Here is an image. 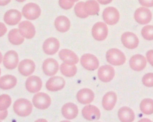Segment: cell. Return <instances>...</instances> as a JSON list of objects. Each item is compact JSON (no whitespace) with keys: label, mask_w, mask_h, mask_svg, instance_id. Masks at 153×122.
<instances>
[{"label":"cell","mask_w":153,"mask_h":122,"mask_svg":"<svg viewBox=\"0 0 153 122\" xmlns=\"http://www.w3.org/2000/svg\"><path fill=\"white\" fill-rule=\"evenodd\" d=\"M32 104L29 100L20 98L16 100L13 106L14 112L21 117L28 116L32 112Z\"/></svg>","instance_id":"6da1fadb"},{"label":"cell","mask_w":153,"mask_h":122,"mask_svg":"<svg viewBox=\"0 0 153 122\" xmlns=\"http://www.w3.org/2000/svg\"><path fill=\"white\" fill-rule=\"evenodd\" d=\"M106 59L109 63L115 66L123 65L126 61L124 54L116 48L110 49L106 54Z\"/></svg>","instance_id":"7a4b0ae2"},{"label":"cell","mask_w":153,"mask_h":122,"mask_svg":"<svg viewBox=\"0 0 153 122\" xmlns=\"http://www.w3.org/2000/svg\"><path fill=\"white\" fill-rule=\"evenodd\" d=\"M41 9L38 5L33 3L27 4L23 7L22 13L28 20H33L38 18L41 14Z\"/></svg>","instance_id":"3957f363"},{"label":"cell","mask_w":153,"mask_h":122,"mask_svg":"<svg viewBox=\"0 0 153 122\" xmlns=\"http://www.w3.org/2000/svg\"><path fill=\"white\" fill-rule=\"evenodd\" d=\"M34 106L40 110L48 109L51 104V99L48 95L39 93L34 95L32 100Z\"/></svg>","instance_id":"277c9868"},{"label":"cell","mask_w":153,"mask_h":122,"mask_svg":"<svg viewBox=\"0 0 153 122\" xmlns=\"http://www.w3.org/2000/svg\"><path fill=\"white\" fill-rule=\"evenodd\" d=\"M81 63L87 70L94 71L99 66V61L96 56L91 54L83 55L81 58Z\"/></svg>","instance_id":"5b68a950"},{"label":"cell","mask_w":153,"mask_h":122,"mask_svg":"<svg viewBox=\"0 0 153 122\" xmlns=\"http://www.w3.org/2000/svg\"><path fill=\"white\" fill-rule=\"evenodd\" d=\"M92 33L94 39L98 41H102L108 36V27L103 22H97L93 27Z\"/></svg>","instance_id":"8992f818"},{"label":"cell","mask_w":153,"mask_h":122,"mask_svg":"<svg viewBox=\"0 0 153 122\" xmlns=\"http://www.w3.org/2000/svg\"><path fill=\"white\" fill-rule=\"evenodd\" d=\"M102 17L104 21L107 24L114 25L117 23L119 20V13L117 9L114 7H108L103 11Z\"/></svg>","instance_id":"52a82bcc"},{"label":"cell","mask_w":153,"mask_h":122,"mask_svg":"<svg viewBox=\"0 0 153 122\" xmlns=\"http://www.w3.org/2000/svg\"><path fill=\"white\" fill-rule=\"evenodd\" d=\"M134 18L138 23L145 25L149 23L152 20V12L147 8L140 7L137 9L135 12Z\"/></svg>","instance_id":"ba28073f"},{"label":"cell","mask_w":153,"mask_h":122,"mask_svg":"<svg viewBox=\"0 0 153 122\" xmlns=\"http://www.w3.org/2000/svg\"><path fill=\"white\" fill-rule=\"evenodd\" d=\"M19 56L15 51H10L4 55L3 59V64L8 70H13L18 66L19 63Z\"/></svg>","instance_id":"9c48e42d"},{"label":"cell","mask_w":153,"mask_h":122,"mask_svg":"<svg viewBox=\"0 0 153 122\" xmlns=\"http://www.w3.org/2000/svg\"><path fill=\"white\" fill-rule=\"evenodd\" d=\"M98 75L100 80L102 82H110L115 76V70L110 65H103L99 69Z\"/></svg>","instance_id":"30bf717a"},{"label":"cell","mask_w":153,"mask_h":122,"mask_svg":"<svg viewBox=\"0 0 153 122\" xmlns=\"http://www.w3.org/2000/svg\"><path fill=\"white\" fill-rule=\"evenodd\" d=\"M83 117L89 121H97L100 117V112L99 108L93 105L86 106L82 110Z\"/></svg>","instance_id":"8fae6325"},{"label":"cell","mask_w":153,"mask_h":122,"mask_svg":"<svg viewBox=\"0 0 153 122\" xmlns=\"http://www.w3.org/2000/svg\"><path fill=\"white\" fill-rule=\"evenodd\" d=\"M19 27L21 35L28 39H31L36 34L35 27L30 21H22L19 24Z\"/></svg>","instance_id":"7c38bea8"},{"label":"cell","mask_w":153,"mask_h":122,"mask_svg":"<svg viewBox=\"0 0 153 122\" xmlns=\"http://www.w3.org/2000/svg\"><path fill=\"white\" fill-rule=\"evenodd\" d=\"M65 81L63 78L61 77H53L50 78L46 84L47 89L50 91H59L64 88Z\"/></svg>","instance_id":"4fadbf2b"},{"label":"cell","mask_w":153,"mask_h":122,"mask_svg":"<svg viewBox=\"0 0 153 122\" xmlns=\"http://www.w3.org/2000/svg\"><path fill=\"white\" fill-rule=\"evenodd\" d=\"M121 40L123 45L127 48L130 49L136 48L139 44L137 37L132 32H127L123 34Z\"/></svg>","instance_id":"5bb4252c"},{"label":"cell","mask_w":153,"mask_h":122,"mask_svg":"<svg viewBox=\"0 0 153 122\" xmlns=\"http://www.w3.org/2000/svg\"><path fill=\"white\" fill-rule=\"evenodd\" d=\"M44 73L48 76L55 75L59 70V64L54 59L48 58L45 60L43 64Z\"/></svg>","instance_id":"9a60e30c"},{"label":"cell","mask_w":153,"mask_h":122,"mask_svg":"<svg viewBox=\"0 0 153 122\" xmlns=\"http://www.w3.org/2000/svg\"><path fill=\"white\" fill-rule=\"evenodd\" d=\"M60 47L59 41L55 38H48L44 42L43 50L46 54L52 55L57 52Z\"/></svg>","instance_id":"2e32d148"},{"label":"cell","mask_w":153,"mask_h":122,"mask_svg":"<svg viewBox=\"0 0 153 122\" xmlns=\"http://www.w3.org/2000/svg\"><path fill=\"white\" fill-rule=\"evenodd\" d=\"M42 87V80L39 77L32 76L27 79L26 87L29 92L32 93H37L40 91Z\"/></svg>","instance_id":"e0dca14e"},{"label":"cell","mask_w":153,"mask_h":122,"mask_svg":"<svg viewBox=\"0 0 153 122\" xmlns=\"http://www.w3.org/2000/svg\"><path fill=\"white\" fill-rule=\"evenodd\" d=\"M59 57L65 63L73 65L78 62L79 58L75 53L68 49H63L59 53Z\"/></svg>","instance_id":"ac0fdd59"},{"label":"cell","mask_w":153,"mask_h":122,"mask_svg":"<svg viewBox=\"0 0 153 122\" xmlns=\"http://www.w3.org/2000/svg\"><path fill=\"white\" fill-rule=\"evenodd\" d=\"M35 68L36 65L33 61L29 59H26L20 62L19 71L22 75L27 77L34 72Z\"/></svg>","instance_id":"d6986e66"},{"label":"cell","mask_w":153,"mask_h":122,"mask_svg":"<svg viewBox=\"0 0 153 122\" xmlns=\"http://www.w3.org/2000/svg\"><path fill=\"white\" fill-rule=\"evenodd\" d=\"M129 64L132 70L136 71H140L145 68L146 60L145 57L141 55H136L131 57Z\"/></svg>","instance_id":"ffe728a7"},{"label":"cell","mask_w":153,"mask_h":122,"mask_svg":"<svg viewBox=\"0 0 153 122\" xmlns=\"http://www.w3.org/2000/svg\"><path fill=\"white\" fill-rule=\"evenodd\" d=\"M94 98V94L91 89L85 88L81 89L76 94L77 101L82 104L91 103Z\"/></svg>","instance_id":"44dd1931"},{"label":"cell","mask_w":153,"mask_h":122,"mask_svg":"<svg viewBox=\"0 0 153 122\" xmlns=\"http://www.w3.org/2000/svg\"><path fill=\"white\" fill-rule=\"evenodd\" d=\"M22 18V14L18 10H10L4 14V22L9 25L13 26L18 24Z\"/></svg>","instance_id":"7402d4cb"},{"label":"cell","mask_w":153,"mask_h":122,"mask_svg":"<svg viewBox=\"0 0 153 122\" xmlns=\"http://www.w3.org/2000/svg\"><path fill=\"white\" fill-rule=\"evenodd\" d=\"M62 112L65 118L68 120H73L78 115V107L73 103H67L63 106Z\"/></svg>","instance_id":"603a6c76"},{"label":"cell","mask_w":153,"mask_h":122,"mask_svg":"<svg viewBox=\"0 0 153 122\" xmlns=\"http://www.w3.org/2000/svg\"><path fill=\"white\" fill-rule=\"evenodd\" d=\"M117 101V95L115 92L110 91L107 93L102 98V106L107 111L112 110Z\"/></svg>","instance_id":"cb8c5ba5"},{"label":"cell","mask_w":153,"mask_h":122,"mask_svg":"<svg viewBox=\"0 0 153 122\" xmlns=\"http://www.w3.org/2000/svg\"><path fill=\"white\" fill-rule=\"evenodd\" d=\"M118 115L121 122H133L135 119V115L133 110L126 106L120 109Z\"/></svg>","instance_id":"d4e9b609"},{"label":"cell","mask_w":153,"mask_h":122,"mask_svg":"<svg viewBox=\"0 0 153 122\" xmlns=\"http://www.w3.org/2000/svg\"><path fill=\"white\" fill-rule=\"evenodd\" d=\"M55 26L58 31L64 33L70 29L71 22L67 17L60 16L56 19Z\"/></svg>","instance_id":"484cf974"},{"label":"cell","mask_w":153,"mask_h":122,"mask_svg":"<svg viewBox=\"0 0 153 122\" xmlns=\"http://www.w3.org/2000/svg\"><path fill=\"white\" fill-rule=\"evenodd\" d=\"M17 82V79L14 76L5 75L0 78V88L2 89H11L16 86Z\"/></svg>","instance_id":"4316f807"},{"label":"cell","mask_w":153,"mask_h":122,"mask_svg":"<svg viewBox=\"0 0 153 122\" xmlns=\"http://www.w3.org/2000/svg\"><path fill=\"white\" fill-rule=\"evenodd\" d=\"M8 38L10 42L15 45L21 44L24 41V38L20 33L19 30L13 29L9 32Z\"/></svg>","instance_id":"83f0119b"},{"label":"cell","mask_w":153,"mask_h":122,"mask_svg":"<svg viewBox=\"0 0 153 122\" xmlns=\"http://www.w3.org/2000/svg\"><path fill=\"white\" fill-rule=\"evenodd\" d=\"M85 10L88 15H96L100 11V6L94 0H89L85 3Z\"/></svg>","instance_id":"f1b7e54d"},{"label":"cell","mask_w":153,"mask_h":122,"mask_svg":"<svg viewBox=\"0 0 153 122\" xmlns=\"http://www.w3.org/2000/svg\"><path fill=\"white\" fill-rule=\"evenodd\" d=\"M60 70L63 75L69 78L74 77L77 72V68L75 65H68L65 63L61 64Z\"/></svg>","instance_id":"f546056e"},{"label":"cell","mask_w":153,"mask_h":122,"mask_svg":"<svg viewBox=\"0 0 153 122\" xmlns=\"http://www.w3.org/2000/svg\"><path fill=\"white\" fill-rule=\"evenodd\" d=\"M140 109L144 114L149 115L153 114V99L146 98L143 100L140 104Z\"/></svg>","instance_id":"4dcf8cb0"},{"label":"cell","mask_w":153,"mask_h":122,"mask_svg":"<svg viewBox=\"0 0 153 122\" xmlns=\"http://www.w3.org/2000/svg\"><path fill=\"white\" fill-rule=\"evenodd\" d=\"M75 14L79 18H87L89 15L85 12V3L83 2H79L77 3L74 8Z\"/></svg>","instance_id":"1f68e13d"},{"label":"cell","mask_w":153,"mask_h":122,"mask_svg":"<svg viewBox=\"0 0 153 122\" xmlns=\"http://www.w3.org/2000/svg\"><path fill=\"white\" fill-rule=\"evenodd\" d=\"M11 104V99L10 96L2 95L0 96V111H5Z\"/></svg>","instance_id":"d6a6232c"},{"label":"cell","mask_w":153,"mask_h":122,"mask_svg":"<svg viewBox=\"0 0 153 122\" xmlns=\"http://www.w3.org/2000/svg\"><path fill=\"white\" fill-rule=\"evenodd\" d=\"M143 37L148 40H153V26H146L143 28L142 30Z\"/></svg>","instance_id":"836d02e7"},{"label":"cell","mask_w":153,"mask_h":122,"mask_svg":"<svg viewBox=\"0 0 153 122\" xmlns=\"http://www.w3.org/2000/svg\"><path fill=\"white\" fill-rule=\"evenodd\" d=\"M143 84L146 87H153V73H148L143 77L142 80Z\"/></svg>","instance_id":"e575fe53"},{"label":"cell","mask_w":153,"mask_h":122,"mask_svg":"<svg viewBox=\"0 0 153 122\" xmlns=\"http://www.w3.org/2000/svg\"><path fill=\"white\" fill-rule=\"evenodd\" d=\"M59 4L61 8L64 10H69L74 5V2L71 0H59Z\"/></svg>","instance_id":"d590c367"},{"label":"cell","mask_w":153,"mask_h":122,"mask_svg":"<svg viewBox=\"0 0 153 122\" xmlns=\"http://www.w3.org/2000/svg\"><path fill=\"white\" fill-rule=\"evenodd\" d=\"M141 5L146 7H151L153 6V0H138Z\"/></svg>","instance_id":"8d00e7d4"},{"label":"cell","mask_w":153,"mask_h":122,"mask_svg":"<svg viewBox=\"0 0 153 122\" xmlns=\"http://www.w3.org/2000/svg\"><path fill=\"white\" fill-rule=\"evenodd\" d=\"M146 57L149 63L153 66V50H150L147 52Z\"/></svg>","instance_id":"74e56055"},{"label":"cell","mask_w":153,"mask_h":122,"mask_svg":"<svg viewBox=\"0 0 153 122\" xmlns=\"http://www.w3.org/2000/svg\"><path fill=\"white\" fill-rule=\"evenodd\" d=\"M7 28L4 23L0 22V37L3 36L7 32Z\"/></svg>","instance_id":"f35d334b"},{"label":"cell","mask_w":153,"mask_h":122,"mask_svg":"<svg viewBox=\"0 0 153 122\" xmlns=\"http://www.w3.org/2000/svg\"><path fill=\"white\" fill-rule=\"evenodd\" d=\"M7 115H8V111L7 110L0 111V121L4 120L7 117Z\"/></svg>","instance_id":"ab89813d"},{"label":"cell","mask_w":153,"mask_h":122,"mask_svg":"<svg viewBox=\"0 0 153 122\" xmlns=\"http://www.w3.org/2000/svg\"><path fill=\"white\" fill-rule=\"evenodd\" d=\"M11 0H0V6H5L9 3Z\"/></svg>","instance_id":"60d3db41"},{"label":"cell","mask_w":153,"mask_h":122,"mask_svg":"<svg viewBox=\"0 0 153 122\" xmlns=\"http://www.w3.org/2000/svg\"><path fill=\"white\" fill-rule=\"evenodd\" d=\"M100 3L102 4H107L110 3L112 0H97Z\"/></svg>","instance_id":"b9f144b4"},{"label":"cell","mask_w":153,"mask_h":122,"mask_svg":"<svg viewBox=\"0 0 153 122\" xmlns=\"http://www.w3.org/2000/svg\"><path fill=\"white\" fill-rule=\"evenodd\" d=\"M138 122H152L151 120L148 119H146V118H144V119H142V120L139 121Z\"/></svg>","instance_id":"7bdbcfd3"},{"label":"cell","mask_w":153,"mask_h":122,"mask_svg":"<svg viewBox=\"0 0 153 122\" xmlns=\"http://www.w3.org/2000/svg\"><path fill=\"white\" fill-rule=\"evenodd\" d=\"M35 122H48V121L45 119H41L37 120Z\"/></svg>","instance_id":"ee69618b"},{"label":"cell","mask_w":153,"mask_h":122,"mask_svg":"<svg viewBox=\"0 0 153 122\" xmlns=\"http://www.w3.org/2000/svg\"><path fill=\"white\" fill-rule=\"evenodd\" d=\"M2 61V54L0 52V64L1 63Z\"/></svg>","instance_id":"f6af8a7d"},{"label":"cell","mask_w":153,"mask_h":122,"mask_svg":"<svg viewBox=\"0 0 153 122\" xmlns=\"http://www.w3.org/2000/svg\"><path fill=\"white\" fill-rule=\"evenodd\" d=\"M16 1H17L18 2H24V1H26V0H16Z\"/></svg>","instance_id":"bcb514c9"},{"label":"cell","mask_w":153,"mask_h":122,"mask_svg":"<svg viewBox=\"0 0 153 122\" xmlns=\"http://www.w3.org/2000/svg\"><path fill=\"white\" fill-rule=\"evenodd\" d=\"M71 1L74 2H75L77 1H79V0H71Z\"/></svg>","instance_id":"7dc6e473"},{"label":"cell","mask_w":153,"mask_h":122,"mask_svg":"<svg viewBox=\"0 0 153 122\" xmlns=\"http://www.w3.org/2000/svg\"><path fill=\"white\" fill-rule=\"evenodd\" d=\"M60 122H71L69 121H61Z\"/></svg>","instance_id":"c3c4849f"},{"label":"cell","mask_w":153,"mask_h":122,"mask_svg":"<svg viewBox=\"0 0 153 122\" xmlns=\"http://www.w3.org/2000/svg\"><path fill=\"white\" fill-rule=\"evenodd\" d=\"M1 68H0V75H1Z\"/></svg>","instance_id":"681fc988"},{"label":"cell","mask_w":153,"mask_h":122,"mask_svg":"<svg viewBox=\"0 0 153 122\" xmlns=\"http://www.w3.org/2000/svg\"></svg>","instance_id":"f907efd6"}]
</instances>
